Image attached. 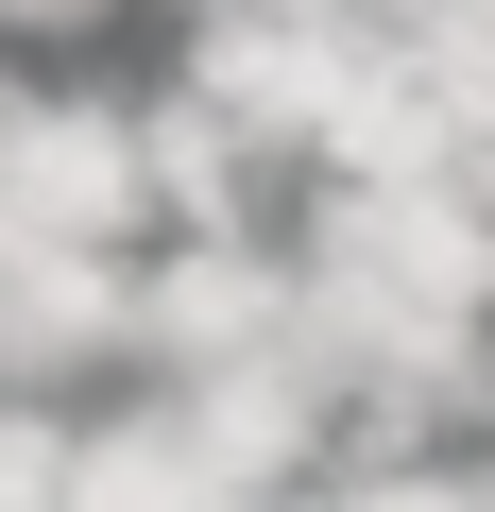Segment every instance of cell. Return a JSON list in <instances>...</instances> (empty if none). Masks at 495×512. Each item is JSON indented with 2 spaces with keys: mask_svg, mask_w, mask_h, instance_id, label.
Listing matches in <instances>:
<instances>
[{
  "mask_svg": "<svg viewBox=\"0 0 495 512\" xmlns=\"http://www.w3.org/2000/svg\"><path fill=\"white\" fill-rule=\"evenodd\" d=\"M18 120H35V103H18V86H0V154H18Z\"/></svg>",
  "mask_w": 495,
  "mask_h": 512,
  "instance_id": "9",
  "label": "cell"
},
{
  "mask_svg": "<svg viewBox=\"0 0 495 512\" xmlns=\"http://www.w3.org/2000/svg\"><path fill=\"white\" fill-rule=\"evenodd\" d=\"M188 86L257 137V154H325V137L359 120V86H376V35L342 18V0H239V18H205Z\"/></svg>",
  "mask_w": 495,
  "mask_h": 512,
  "instance_id": "1",
  "label": "cell"
},
{
  "mask_svg": "<svg viewBox=\"0 0 495 512\" xmlns=\"http://www.w3.org/2000/svg\"><path fill=\"white\" fill-rule=\"evenodd\" d=\"M342 512H495V461H376Z\"/></svg>",
  "mask_w": 495,
  "mask_h": 512,
  "instance_id": "7",
  "label": "cell"
},
{
  "mask_svg": "<svg viewBox=\"0 0 495 512\" xmlns=\"http://www.w3.org/2000/svg\"><path fill=\"white\" fill-rule=\"evenodd\" d=\"M86 495V427H52L35 393H0V512H69Z\"/></svg>",
  "mask_w": 495,
  "mask_h": 512,
  "instance_id": "6",
  "label": "cell"
},
{
  "mask_svg": "<svg viewBox=\"0 0 495 512\" xmlns=\"http://www.w3.org/2000/svg\"><path fill=\"white\" fill-rule=\"evenodd\" d=\"M291 308H308V274H274L257 239H188L171 274H137V359L171 393H205L239 359H291Z\"/></svg>",
  "mask_w": 495,
  "mask_h": 512,
  "instance_id": "3",
  "label": "cell"
},
{
  "mask_svg": "<svg viewBox=\"0 0 495 512\" xmlns=\"http://www.w3.org/2000/svg\"><path fill=\"white\" fill-rule=\"evenodd\" d=\"M137 205H154V137H137L120 103H35V120H18V154H0V239L103 256Z\"/></svg>",
  "mask_w": 495,
  "mask_h": 512,
  "instance_id": "2",
  "label": "cell"
},
{
  "mask_svg": "<svg viewBox=\"0 0 495 512\" xmlns=\"http://www.w3.org/2000/svg\"><path fill=\"white\" fill-rule=\"evenodd\" d=\"M0 18H18V35H69V18H103V0H0Z\"/></svg>",
  "mask_w": 495,
  "mask_h": 512,
  "instance_id": "8",
  "label": "cell"
},
{
  "mask_svg": "<svg viewBox=\"0 0 495 512\" xmlns=\"http://www.w3.org/2000/svg\"><path fill=\"white\" fill-rule=\"evenodd\" d=\"M137 342V291L103 256H52V239H0V393H35L69 359H120Z\"/></svg>",
  "mask_w": 495,
  "mask_h": 512,
  "instance_id": "4",
  "label": "cell"
},
{
  "mask_svg": "<svg viewBox=\"0 0 495 512\" xmlns=\"http://www.w3.org/2000/svg\"><path fill=\"white\" fill-rule=\"evenodd\" d=\"M137 137H154V205H171L188 239H239V205H257V171H274V154L239 137V120H222L205 86H171V103H154Z\"/></svg>",
  "mask_w": 495,
  "mask_h": 512,
  "instance_id": "5",
  "label": "cell"
}]
</instances>
